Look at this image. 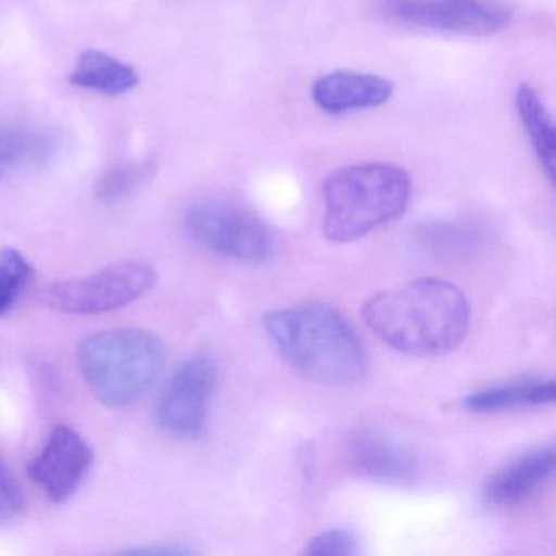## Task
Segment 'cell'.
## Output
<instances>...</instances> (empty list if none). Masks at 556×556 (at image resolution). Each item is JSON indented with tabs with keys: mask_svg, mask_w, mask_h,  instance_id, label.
Listing matches in <instances>:
<instances>
[{
	"mask_svg": "<svg viewBox=\"0 0 556 556\" xmlns=\"http://www.w3.org/2000/svg\"><path fill=\"white\" fill-rule=\"evenodd\" d=\"M367 327L400 353L442 356L460 346L470 328L464 292L438 278H421L372 295L364 304Z\"/></svg>",
	"mask_w": 556,
	"mask_h": 556,
	"instance_id": "6da1fadb",
	"label": "cell"
},
{
	"mask_svg": "<svg viewBox=\"0 0 556 556\" xmlns=\"http://www.w3.org/2000/svg\"><path fill=\"white\" fill-rule=\"evenodd\" d=\"M263 328L278 353L314 382L348 387L363 380L367 356L346 318L327 304L269 312Z\"/></svg>",
	"mask_w": 556,
	"mask_h": 556,
	"instance_id": "7a4b0ae2",
	"label": "cell"
},
{
	"mask_svg": "<svg viewBox=\"0 0 556 556\" xmlns=\"http://www.w3.org/2000/svg\"><path fill=\"white\" fill-rule=\"evenodd\" d=\"M412 197L408 172L390 164L338 168L324 185V233L330 242H354L403 216Z\"/></svg>",
	"mask_w": 556,
	"mask_h": 556,
	"instance_id": "3957f363",
	"label": "cell"
},
{
	"mask_svg": "<svg viewBox=\"0 0 556 556\" xmlns=\"http://www.w3.org/2000/svg\"><path fill=\"white\" fill-rule=\"evenodd\" d=\"M167 356L165 341L141 328L90 334L77 350L90 392L110 408H123L144 396L164 372Z\"/></svg>",
	"mask_w": 556,
	"mask_h": 556,
	"instance_id": "277c9868",
	"label": "cell"
},
{
	"mask_svg": "<svg viewBox=\"0 0 556 556\" xmlns=\"http://www.w3.org/2000/svg\"><path fill=\"white\" fill-rule=\"evenodd\" d=\"M185 229L207 252L236 262H268L276 250L275 233L268 224L229 201L193 204L185 214Z\"/></svg>",
	"mask_w": 556,
	"mask_h": 556,
	"instance_id": "5b68a950",
	"label": "cell"
},
{
	"mask_svg": "<svg viewBox=\"0 0 556 556\" xmlns=\"http://www.w3.org/2000/svg\"><path fill=\"white\" fill-rule=\"evenodd\" d=\"M157 281L149 263L122 262L84 278L51 282L45 304L64 314L97 315L116 311L148 294Z\"/></svg>",
	"mask_w": 556,
	"mask_h": 556,
	"instance_id": "8992f818",
	"label": "cell"
},
{
	"mask_svg": "<svg viewBox=\"0 0 556 556\" xmlns=\"http://www.w3.org/2000/svg\"><path fill=\"white\" fill-rule=\"evenodd\" d=\"M382 14L406 27L468 37H491L513 21L497 0H383Z\"/></svg>",
	"mask_w": 556,
	"mask_h": 556,
	"instance_id": "52a82bcc",
	"label": "cell"
},
{
	"mask_svg": "<svg viewBox=\"0 0 556 556\" xmlns=\"http://www.w3.org/2000/svg\"><path fill=\"white\" fill-rule=\"evenodd\" d=\"M217 369L213 357L197 354L181 364L155 409V422L172 438L193 441L206 428Z\"/></svg>",
	"mask_w": 556,
	"mask_h": 556,
	"instance_id": "ba28073f",
	"label": "cell"
},
{
	"mask_svg": "<svg viewBox=\"0 0 556 556\" xmlns=\"http://www.w3.org/2000/svg\"><path fill=\"white\" fill-rule=\"evenodd\" d=\"M92 464L93 451L89 442L76 429L60 425L48 435L27 471L53 503H64L76 493Z\"/></svg>",
	"mask_w": 556,
	"mask_h": 556,
	"instance_id": "9c48e42d",
	"label": "cell"
},
{
	"mask_svg": "<svg viewBox=\"0 0 556 556\" xmlns=\"http://www.w3.org/2000/svg\"><path fill=\"white\" fill-rule=\"evenodd\" d=\"M346 455L357 473L372 480L406 483L418 475L416 455L380 429H354L346 441Z\"/></svg>",
	"mask_w": 556,
	"mask_h": 556,
	"instance_id": "30bf717a",
	"label": "cell"
},
{
	"mask_svg": "<svg viewBox=\"0 0 556 556\" xmlns=\"http://www.w3.org/2000/svg\"><path fill=\"white\" fill-rule=\"evenodd\" d=\"M392 93L393 86L389 79L353 71L327 74L312 87L315 103L331 115L376 109L389 102Z\"/></svg>",
	"mask_w": 556,
	"mask_h": 556,
	"instance_id": "8fae6325",
	"label": "cell"
},
{
	"mask_svg": "<svg viewBox=\"0 0 556 556\" xmlns=\"http://www.w3.org/2000/svg\"><path fill=\"white\" fill-rule=\"evenodd\" d=\"M553 473L555 447L535 448L494 473L484 488V496L496 506H514L529 500Z\"/></svg>",
	"mask_w": 556,
	"mask_h": 556,
	"instance_id": "7c38bea8",
	"label": "cell"
},
{
	"mask_svg": "<svg viewBox=\"0 0 556 556\" xmlns=\"http://www.w3.org/2000/svg\"><path fill=\"white\" fill-rule=\"evenodd\" d=\"M58 142L47 129L30 125H0V180L17 172L40 167L56 152Z\"/></svg>",
	"mask_w": 556,
	"mask_h": 556,
	"instance_id": "4fadbf2b",
	"label": "cell"
},
{
	"mask_svg": "<svg viewBox=\"0 0 556 556\" xmlns=\"http://www.w3.org/2000/svg\"><path fill=\"white\" fill-rule=\"evenodd\" d=\"M70 83L79 89L93 90L103 96H122L138 87L139 76L129 64L102 51L90 50L80 54L70 74Z\"/></svg>",
	"mask_w": 556,
	"mask_h": 556,
	"instance_id": "5bb4252c",
	"label": "cell"
},
{
	"mask_svg": "<svg viewBox=\"0 0 556 556\" xmlns=\"http://www.w3.org/2000/svg\"><path fill=\"white\" fill-rule=\"evenodd\" d=\"M556 386L553 380H523L480 390L464 399V406L475 413L507 412L527 406H545L555 402Z\"/></svg>",
	"mask_w": 556,
	"mask_h": 556,
	"instance_id": "9a60e30c",
	"label": "cell"
},
{
	"mask_svg": "<svg viewBox=\"0 0 556 556\" xmlns=\"http://www.w3.org/2000/svg\"><path fill=\"white\" fill-rule=\"evenodd\" d=\"M516 106L520 123L532 141L536 157L548 180L555 181L556 129L548 110L532 87L522 84L516 92Z\"/></svg>",
	"mask_w": 556,
	"mask_h": 556,
	"instance_id": "2e32d148",
	"label": "cell"
},
{
	"mask_svg": "<svg viewBox=\"0 0 556 556\" xmlns=\"http://www.w3.org/2000/svg\"><path fill=\"white\" fill-rule=\"evenodd\" d=\"M416 243L434 256L451 258L470 250L477 243V233L458 224H425L416 230Z\"/></svg>",
	"mask_w": 556,
	"mask_h": 556,
	"instance_id": "e0dca14e",
	"label": "cell"
},
{
	"mask_svg": "<svg viewBox=\"0 0 556 556\" xmlns=\"http://www.w3.org/2000/svg\"><path fill=\"white\" fill-rule=\"evenodd\" d=\"M34 279V266L18 250L0 252V317L9 314Z\"/></svg>",
	"mask_w": 556,
	"mask_h": 556,
	"instance_id": "ac0fdd59",
	"label": "cell"
},
{
	"mask_svg": "<svg viewBox=\"0 0 556 556\" xmlns=\"http://www.w3.org/2000/svg\"><path fill=\"white\" fill-rule=\"evenodd\" d=\"M152 174H154V165L151 162H128V164L116 165L105 172L97 184V200L103 203L119 200L141 187Z\"/></svg>",
	"mask_w": 556,
	"mask_h": 556,
	"instance_id": "d6986e66",
	"label": "cell"
},
{
	"mask_svg": "<svg viewBox=\"0 0 556 556\" xmlns=\"http://www.w3.org/2000/svg\"><path fill=\"white\" fill-rule=\"evenodd\" d=\"M357 540L353 533L343 529L327 530V532L318 533L314 539L308 540L305 546V555H331L348 556L356 555Z\"/></svg>",
	"mask_w": 556,
	"mask_h": 556,
	"instance_id": "ffe728a7",
	"label": "cell"
},
{
	"mask_svg": "<svg viewBox=\"0 0 556 556\" xmlns=\"http://www.w3.org/2000/svg\"><path fill=\"white\" fill-rule=\"evenodd\" d=\"M24 506L22 488L0 458V526L17 519L24 513Z\"/></svg>",
	"mask_w": 556,
	"mask_h": 556,
	"instance_id": "44dd1931",
	"label": "cell"
}]
</instances>
